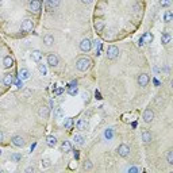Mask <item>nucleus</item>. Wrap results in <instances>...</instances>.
Returning <instances> with one entry per match:
<instances>
[{
    "label": "nucleus",
    "mask_w": 173,
    "mask_h": 173,
    "mask_svg": "<svg viewBox=\"0 0 173 173\" xmlns=\"http://www.w3.org/2000/svg\"><path fill=\"white\" fill-rule=\"evenodd\" d=\"M80 49H81V51H84V53H88V51L92 49L91 39H89V38H84V39L80 42Z\"/></svg>",
    "instance_id": "obj_3"
},
{
    "label": "nucleus",
    "mask_w": 173,
    "mask_h": 173,
    "mask_svg": "<svg viewBox=\"0 0 173 173\" xmlns=\"http://www.w3.org/2000/svg\"><path fill=\"white\" fill-rule=\"evenodd\" d=\"M151 139H153V137H151V134L149 131H143L142 132V141L145 143H149V142H151Z\"/></svg>",
    "instance_id": "obj_18"
},
{
    "label": "nucleus",
    "mask_w": 173,
    "mask_h": 173,
    "mask_svg": "<svg viewBox=\"0 0 173 173\" xmlns=\"http://www.w3.org/2000/svg\"><path fill=\"white\" fill-rule=\"evenodd\" d=\"M50 159H47V158H46V159H43V161H42V166L43 168H49V166H50Z\"/></svg>",
    "instance_id": "obj_33"
},
{
    "label": "nucleus",
    "mask_w": 173,
    "mask_h": 173,
    "mask_svg": "<svg viewBox=\"0 0 173 173\" xmlns=\"http://www.w3.org/2000/svg\"><path fill=\"white\" fill-rule=\"evenodd\" d=\"M88 100H89V93H88V92H84V93H83V102H88Z\"/></svg>",
    "instance_id": "obj_35"
},
{
    "label": "nucleus",
    "mask_w": 173,
    "mask_h": 173,
    "mask_svg": "<svg viewBox=\"0 0 173 173\" xmlns=\"http://www.w3.org/2000/svg\"><path fill=\"white\" fill-rule=\"evenodd\" d=\"M2 3H3V0H0V5H2Z\"/></svg>",
    "instance_id": "obj_46"
},
{
    "label": "nucleus",
    "mask_w": 173,
    "mask_h": 173,
    "mask_svg": "<svg viewBox=\"0 0 173 173\" xmlns=\"http://www.w3.org/2000/svg\"><path fill=\"white\" fill-rule=\"evenodd\" d=\"M142 38H143V41H146V42H149V43H150L151 41H153V35H151L150 32H146V34L143 35Z\"/></svg>",
    "instance_id": "obj_29"
},
{
    "label": "nucleus",
    "mask_w": 173,
    "mask_h": 173,
    "mask_svg": "<svg viewBox=\"0 0 173 173\" xmlns=\"http://www.w3.org/2000/svg\"><path fill=\"white\" fill-rule=\"evenodd\" d=\"M76 166H77V164H74V162H72V164L69 165V168H70V169H74Z\"/></svg>",
    "instance_id": "obj_40"
},
{
    "label": "nucleus",
    "mask_w": 173,
    "mask_h": 173,
    "mask_svg": "<svg viewBox=\"0 0 173 173\" xmlns=\"http://www.w3.org/2000/svg\"><path fill=\"white\" fill-rule=\"evenodd\" d=\"M166 159H168V164H170V165L173 164V150H168Z\"/></svg>",
    "instance_id": "obj_27"
},
{
    "label": "nucleus",
    "mask_w": 173,
    "mask_h": 173,
    "mask_svg": "<svg viewBox=\"0 0 173 173\" xmlns=\"http://www.w3.org/2000/svg\"><path fill=\"white\" fill-rule=\"evenodd\" d=\"M129 172H131V173H137V172H138V168H130Z\"/></svg>",
    "instance_id": "obj_37"
},
{
    "label": "nucleus",
    "mask_w": 173,
    "mask_h": 173,
    "mask_svg": "<svg viewBox=\"0 0 173 173\" xmlns=\"http://www.w3.org/2000/svg\"><path fill=\"white\" fill-rule=\"evenodd\" d=\"M38 115L42 119H47L49 115H50V108H49L47 105H42V107L38 110Z\"/></svg>",
    "instance_id": "obj_5"
},
{
    "label": "nucleus",
    "mask_w": 173,
    "mask_h": 173,
    "mask_svg": "<svg viewBox=\"0 0 173 173\" xmlns=\"http://www.w3.org/2000/svg\"><path fill=\"white\" fill-rule=\"evenodd\" d=\"M95 29H96V31H102V30L104 29V22H103L102 19H97V20L95 22Z\"/></svg>",
    "instance_id": "obj_22"
},
{
    "label": "nucleus",
    "mask_w": 173,
    "mask_h": 173,
    "mask_svg": "<svg viewBox=\"0 0 173 173\" xmlns=\"http://www.w3.org/2000/svg\"><path fill=\"white\" fill-rule=\"evenodd\" d=\"M76 127H77V130H84L86 127V122L84 120V119H80V120H77V123H76Z\"/></svg>",
    "instance_id": "obj_24"
},
{
    "label": "nucleus",
    "mask_w": 173,
    "mask_h": 173,
    "mask_svg": "<svg viewBox=\"0 0 173 173\" xmlns=\"http://www.w3.org/2000/svg\"><path fill=\"white\" fill-rule=\"evenodd\" d=\"M3 65H4V68H11L14 65V58L12 57H10V56H7V57H4V59H3Z\"/></svg>",
    "instance_id": "obj_15"
},
{
    "label": "nucleus",
    "mask_w": 173,
    "mask_h": 173,
    "mask_svg": "<svg viewBox=\"0 0 173 173\" xmlns=\"http://www.w3.org/2000/svg\"><path fill=\"white\" fill-rule=\"evenodd\" d=\"M43 42L46 43L47 46H51L54 43V38H53V35H50V34H46L45 37H43Z\"/></svg>",
    "instance_id": "obj_20"
},
{
    "label": "nucleus",
    "mask_w": 173,
    "mask_h": 173,
    "mask_svg": "<svg viewBox=\"0 0 173 173\" xmlns=\"http://www.w3.org/2000/svg\"><path fill=\"white\" fill-rule=\"evenodd\" d=\"M46 3V7H47V10H54V8H57L59 5V0H45Z\"/></svg>",
    "instance_id": "obj_13"
},
{
    "label": "nucleus",
    "mask_w": 173,
    "mask_h": 173,
    "mask_svg": "<svg viewBox=\"0 0 173 173\" xmlns=\"http://www.w3.org/2000/svg\"><path fill=\"white\" fill-rule=\"evenodd\" d=\"M38 70H39L41 74H46V73H47V68H46V65H43V64L38 65Z\"/></svg>",
    "instance_id": "obj_28"
},
{
    "label": "nucleus",
    "mask_w": 173,
    "mask_h": 173,
    "mask_svg": "<svg viewBox=\"0 0 173 173\" xmlns=\"http://www.w3.org/2000/svg\"><path fill=\"white\" fill-rule=\"evenodd\" d=\"M19 78H20L22 81H24V80H29L30 78V72L27 69H20L19 70Z\"/></svg>",
    "instance_id": "obj_14"
},
{
    "label": "nucleus",
    "mask_w": 173,
    "mask_h": 173,
    "mask_svg": "<svg viewBox=\"0 0 173 173\" xmlns=\"http://www.w3.org/2000/svg\"><path fill=\"white\" fill-rule=\"evenodd\" d=\"M153 119H154V112H153V110H150V108L145 110V112H143V120H145L146 123H150Z\"/></svg>",
    "instance_id": "obj_7"
},
{
    "label": "nucleus",
    "mask_w": 173,
    "mask_h": 173,
    "mask_svg": "<svg viewBox=\"0 0 173 173\" xmlns=\"http://www.w3.org/2000/svg\"><path fill=\"white\" fill-rule=\"evenodd\" d=\"M11 141H12V143L15 146H18V147H22V146L24 145V139H23V137H20V135H14Z\"/></svg>",
    "instance_id": "obj_12"
},
{
    "label": "nucleus",
    "mask_w": 173,
    "mask_h": 173,
    "mask_svg": "<svg viewBox=\"0 0 173 173\" xmlns=\"http://www.w3.org/2000/svg\"><path fill=\"white\" fill-rule=\"evenodd\" d=\"M31 58H32V61L39 62V61H41V58H42V53H41L39 50H32V53H31Z\"/></svg>",
    "instance_id": "obj_16"
},
{
    "label": "nucleus",
    "mask_w": 173,
    "mask_h": 173,
    "mask_svg": "<svg viewBox=\"0 0 173 173\" xmlns=\"http://www.w3.org/2000/svg\"><path fill=\"white\" fill-rule=\"evenodd\" d=\"M170 39H172V37H170L169 32H165V34H162L161 41H162V43H164V45H168V43L170 42Z\"/></svg>",
    "instance_id": "obj_23"
},
{
    "label": "nucleus",
    "mask_w": 173,
    "mask_h": 173,
    "mask_svg": "<svg viewBox=\"0 0 173 173\" xmlns=\"http://www.w3.org/2000/svg\"><path fill=\"white\" fill-rule=\"evenodd\" d=\"M118 56H119V49L116 47L115 45L108 46V49H107V58L108 59H115Z\"/></svg>",
    "instance_id": "obj_2"
},
{
    "label": "nucleus",
    "mask_w": 173,
    "mask_h": 173,
    "mask_svg": "<svg viewBox=\"0 0 173 173\" xmlns=\"http://www.w3.org/2000/svg\"><path fill=\"white\" fill-rule=\"evenodd\" d=\"M92 2H93V0H81V3H83V4H91Z\"/></svg>",
    "instance_id": "obj_38"
},
{
    "label": "nucleus",
    "mask_w": 173,
    "mask_h": 173,
    "mask_svg": "<svg viewBox=\"0 0 173 173\" xmlns=\"http://www.w3.org/2000/svg\"><path fill=\"white\" fill-rule=\"evenodd\" d=\"M61 150H62V151H65V153H68V151L72 150V145H70L69 141H65V142H62V145H61Z\"/></svg>",
    "instance_id": "obj_21"
},
{
    "label": "nucleus",
    "mask_w": 173,
    "mask_h": 173,
    "mask_svg": "<svg viewBox=\"0 0 173 173\" xmlns=\"http://www.w3.org/2000/svg\"><path fill=\"white\" fill-rule=\"evenodd\" d=\"M78 92V88H77V83L76 81H72V83L68 85V93L72 95V96H74L76 93Z\"/></svg>",
    "instance_id": "obj_11"
},
{
    "label": "nucleus",
    "mask_w": 173,
    "mask_h": 173,
    "mask_svg": "<svg viewBox=\"0 0 173 173\" xmlns=\"http://www.w3.org/2000/svg\"><path fill=\"white\" fill-rule=\"evenodd\" d=\"M29 8H30V11L37 12V11H39V8H41V2H39V0H30Z\"/></svg>",
    "instance_id": "obj_10"
},
{
    "label": "nucleus",
    "mask_w": 173,
    "mask_h": 173,
    "mask_svg": "<svg viewBox=\"0 0 173 173\" xmlns=\"http://www.w3.org/2000/svg\"><path fill=\"white\" fill-rule=\"evenodd\" d=\"M92 166H93V165H92V162H91V161H85V162H84V169L91 170V169H92Z\"/></svg>",
    "instance_id": "obj_32"
},
{
    "label": "nucleus",
    "mask_w": 173,
    "mask_h": 173,
    "mask_svg": "<svg viewBox=\"0 0 173 173\" xmlns=\"http://www.w3.org/2000/svg\"><path fill=\"white\" fill-rule=\"evenodd\" d=\"M3 141V134H2V131H0V142Z\"/></svg>",
    "instance_id": "obj_45"
},
{
    "label": "nucleus",
    "mask_w": 173,
    "mask_h": 173,
    "mask_svg": "<svg viewBox=\"0 0 173 173\" xmlns=\"http://www.w3.org/2000/svg\"><path fill=\"white\" fill-rule=\"evenodd\" d=\"M118 154L120 157H127L130 154V147L127 145H119L118 147Z\"/></svg>",
    "instance_id": "obj_8"
},
{
    "label": "nucleus",
    "mask_w": 173,
    "mask_h": 173,
    "mask_svg": "<svg viewBox=\"0 0 173 173\" xmlns=\"http://www.w3.org/2000/svg\"><path fill=\"white\" fill-rule=\"evenodd\" d=\"M26 172H34V168H27Z\"/></svg>",
    "instance_id": "obj_44"
},
{
    "label": "nucleus",
    "mask_w": 173,
    "mask_h": 173,
    "mask_svg": "<svg viewBox=\"0 0 173 173\" xmlns=\"http://www.w3.org/2000/svg\"><path fill=\"white\" fill-rule=\"evenodd\" d=\"M16 85H18L19 88H20V86H23V83H22V80H20V78H19V80L16 81Z\"/></svg>",
    "instance_id": "obj_39"
},
{
    "label": "nucleus",
    "mask_w": 173,
    "mask_h": 173,
    "mask_svg": "<svg viewBox=\"0 0 173 173\" xmlns=\"http://www.w3.org/2000/svg\"><path fill=\"white\" fill-rule=\"evenodd\" d=\"M104 135H105V138H107V139H111V138H112V130H107Z\"/></svg>",
    "instance_id": "obj_34"
},
{
    "label": "nucleus",
    "mask_w": 173,
    "mask_h": 173,
    "mask_svg": "<svg viewBox=\"0 0 173 173\" xmlns=\"http://www.w3.org/2000/svg\"><path fill=\"white\" fill-rule=\"evenodd\" d=\"M62 91H64V89H62V88H58V89H57V91H56V93H57V95H59V93H62Z\"/></svg>",
    "instance_id": "obj_43"
},
{
    "label": "nucleus",
    "mask_w": 173,
    "mask_h": 173,
    "mask_svg": "<svg viewBox=\"0 0 173 173\" xmlns=\"http://www.w3.org/2000/svg\"><path fill=\"white\" fill-rule=\"evenodd\" d=\"M149 74H146V73H141L139 76H138V84H139L141 86H146L149 84Z\"/></svg>",
    "instance_id": "obj_6"
},
{
    "label": "nucleus",
    "mask_w": 173,
    "mask_h": 173,
    "mask_svg": "<svg viewBox=\"0 0 173 173\" xmlns=\"http://www.w3.org/2000/svg\"><path fill=\"white\" fill-rule=\"evenodd\" d=\"M3 83H4V85L11 86V84L14 83V76H12V74H5V76H4V80H3Z\"/></svg>",
    "instance_id": "obj_19"
},
{
    "label": "nucleus",
    "mask_w": 173,
    "mask_h": 173,
    "mask_svg": "<svg viewBox=\"0 0 173 173\" xmlns=\"http://www.w3.org/2000/svg\"><path fill=\"white\" fill-rule=\"evenodd\" d=\"M73 141H74V143H77V145H83L84 143V138L81 137V135H74Z\"/></svg>",
    "instance_id": "obj_26"
},
{
    "label": "nucleus",
    "mask_w": 173,
    "mask_h": 173,
    "mask_svg": "<svg viewBox=\"0 0 173 173\" xmlns=\"http://www.w3.org/2000/svg\"><path fill=\"white\" fill-rule=\"evenodd\" d=\"M91 65H92L91 59L86 58V57H81V58H78L77 62H76V68H77V70H80V72H85V70H88Z\"/></svg>",
    "instance_id": "obj_1"
},
{
    "label": "nucleus",
    "mask_w": 173,
    "mask_h": 173,
    "mask_svg": "<svg viewBox=\"0 0 173 173\" xmlns=\"http://www.w3.org/2000/svg\"><path fill=\"white\" fill-rule=\"evenodd\" d=\"M172 19H173L172 11H166V12H165V15H164V20L166 22V23H170V22H172Z\"/></svg>",
    "instance_id": "obj_25"
},
{
    "label": "nucleus",
    "mask_w": 173,
    "mask_h": 173,
    "mask_svg": "<svg viewBox=\"0 0 173 173\" xmlns=\"http://www.w3.org/2000/svg\"><path fill=\"white\" fill-rule=\"evenodd\" d=\"M72 124H73V120L70 118H68V119H65V122H64V126H65V129H70L72 127Z\"/></svg>",
    "instance_id": "obj_30"
},
{
    "label": "nucleus",
    "mask_w": 173,
    "mask_h": 173,
    "mask_svg": "<svg viewBox=\"0 0 173 173\" xmlns=\"http://www.w3.org/2000/svg\"><path fill=\"white\" fill-rule=\"evenodd\" d=\"M47 64L50 65V66H57L58 65V57H57V54H54V53H50L47 56Z\"/></svg>",
    "instance_id": "obj_9"
},
{
    "label": "nucleus",
    "mask_w": 173,
    "mask_h": 173,
    "mask_svg": "<svg viewBox=\"0 0 173 173\" xmlns=\"http://www.w3.org/2000/svg\"><path fill=\"white\" fill-rule=\"evenodd\" d=\"M46 143H47L50 147H54L56 143H57V138L54 137V135H49V137L46 138Z\"/></svg>",
    "instance_id": "obj_17"
},
{
    "label": "nucleus",
    "mask_w": 173,
    "mask_h": 173,
    "mask_svg": "<svg viewBox=\"0 0 173 173\" xmlns=\"http://www.w3.org/2000/svg\"><path fill=\"white\" fill-rule=\"evenodd\" d=\"M22 31L23 32H29L32 30V20L31 19H24L23 22H22V26H20Z\"/></svg>",
    "instance_id": "obj_4"
},
{
    "label": "nucleus",
    "mask_w": 173,
    "mask_h": 173,
    "mask_svg": "<svg viewBox=\"0 0 173 173\" xmlns=\"http://www.w3.org/2000/svg\"><path fill=\"white\" fill-rule=\"evenodd\" d=\"M56 116H58V118H61V116H62V110L59 107L56 110Z\"/></svg>",
    "instance_id": "obj_36"
},
{
    "label": "nucleus",
    "mask_w": 173,
    "mask_h": 173,
    "mask_svg": "<svg viewBox=\"0 0 173 173\" xmlns=\"http://www.w3.org/2000/svg\"><path fill=\"white\" fill-rule=\"evenodd\" d=\"M12 158L15 159V161H18V159L20 158V156H19V154H15V156H12Z\"/></svg>",
    "instance_id": "obj_42"
},
{
    "label": "nucleus",
    "mask_w": 173,
    "mask_h": 173,
    "mask_svg": "<svg viewBox=\"0 0 173 173\" xmlns=\"http://www.w3.org/2000/svg\"><path fill=\"white\" fill-rule=\"evenodd\" d=\"M172 4V0H159V5L161 7H169Z\"/></svg>",
    "instance_id": "obj_31"
},
{
    "label": "nucleus",
    "mask_w": 173,
    "mask_h": 173,
    "mask_svg": "<svg viewBox=\"0 0 173 173\" xmlns=\"http://www.w3.org/2000/svg\"><path fill=\"white\" fill-rule=\"evenodd\" d=\"M95 47H96V50L100 47V42H99V41H96V42H95Z\"/></svg>",
    "instance_id": "obj_41"
}]
</instances>
